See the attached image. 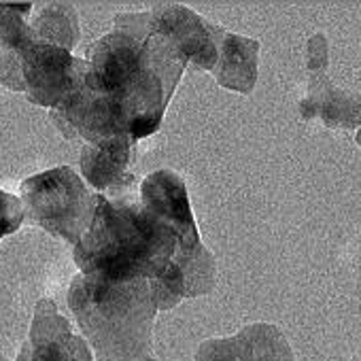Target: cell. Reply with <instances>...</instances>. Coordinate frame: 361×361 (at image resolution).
<instances>
[{"label": "cell", "instance_id": "21", "mask_svg": "<svg viewBox=\"0 0 361 361\" xmlns=\"http://www.w3.org/2000/svg\"><path fill=\"white\" fill-rule=\"evenodd\" d=\"M0 361H9V359L7 357H0Z\"/></svg>", "mask_w": 361, "mask_h": 361}, {"label": "cell", "instance_id": "12", "mask_svg": "<svg viewBox=\"0 0 361 361\" xmlns=\"http://www.w3.org/2000/svg\"><path fill=\"white\" fill-rule=\"evenodd\" d=\"M300 115L306 121L319 119L327 128L353 130L361 126V94L338 90L327 75H310L308 94L300 102Z\"/></svg>", "mask_w": 361, "mask_h": 361}, {"label": "cell", "instance_id": "14", "mask_svg": "<svg viewBox=\"0 0 361 361\" xmlns=\"http://www.w3.org/2000/svg\"><path fill=\"white\" fill-rule=\"evenodd\" d=\"M30 24V37L41 43H49L73 51L81 39L77 9L68 3H45L35 5Z\"/></svg>", "mask_w": 361, "mask_h": 361}, {"label": "cell", "instance_id": "8", "mask_svg": "<svg viewBox=\"0 0 361 361\" xmlns=\"http://www.w3.org/2000/svg\"><path fill=\"white\" fill-rule=\"evenodd\" d=\"M138 198L151 217L174 232L176 247H194L202 243L185 180L174 170L161 168L147 174L138 185Z\"/></svg>", "mask_w": 361, "mask_h": 361}, {"label": "cell", "instance_id": "1", "mask_svg": "<svg viewBox=\"0 0 361 361\" xmlns=\"http://www.w3.org/2000/svg\"><path fill=\"white\" fill-rule=\"evenodd\" d=\"M85 87L113 100L134 140L153 136L183 77L185 60L149 28V11L119 13L87 51Z\"/></svg>", "mask_w": 361, "mask_h": 361}, {"label": "cell", "instance_id": "17", "mask_svg": "<svg viewBox=\"0 0 361 361\" xmlns=\"http://www.w3.org/2000/svg\"><path fill=\"white\" fill-rule=\"evenodd\" d=\"M24 221H26V215H24V204L20 196H13L9 192L0 190V240L18 232Z\"/></svg>", "mask_w": 361, "mask_h": 361}, {"label": "cell", "instance_id": "19", "mask_svg": "<svg viewBox=\"0 0 361 361\" xmlns=\"http://www.w3.org/2000/svg\"><path fill=\"white\" fill-rule=\"evenodd\" d=\"M138 361H157L153 355H147V357H142V359H138Z\"/></svg>", "mask_w": 361, "mask_h": 361}, {"label": "cell", "instance_id": "16", "mask_svg": "<svg viewBox=\"0 0 361 361\" xmlns=\"http://www.w3.org/2000/svg\"><path fill=\"white\" fill-rule=\"evenodd\" d=\"M153 298L157 304V310H172L176 304L188 300V289H185V276L180 268L170 262L164 272H159L155 279H149Z\"/></svg>", "mask_w": 361, "mask_h": 361}, {"label": "cell", "instance_id": "15", "mask_svg": "<svg viewBox=\"0 0 361 361\" xmlns=\"http://www.w3.org/2000/svg\"><path fill=\"white\" fill-rule=\"evenodd\" d=\"M172 262L180 268V272L185 276L188 298L207 295L215 289V281H217L215 255L202 243L194 247H176Z\"/></svg>", "mask_w": 361, "mask_h": 361}, {"label": "cell", "instance_id": "6", "mask_svg": "<svg viewBox=\"0 0 361 361\" xmlns=\"http://www.w3.org/2000/svg\"><path fill=\"white\" fill-rule=\"evenodd\" d=\"M149 28L164 39L185 64L213 73L219 60V47L226 30L185 5H153L149 9Z\"/></svg>", "mask_w": 361, "mask_h": 361}, {"label": "cell", "instance_id": "18", "mask_svg": "<svg viewBox=\"0 0 361 361\" xmlns=\"http://www.w3.org/2000/svg\"><path fill=\"white\" fill-rule=\"evenodd\" d=\"M306 66L310 75H325L329 66V54H327V39L319 32L310 37L306 45Z\"/></svg>", "mask_w": 361, "mask_h": 361}, {"label": "cell", "instance_id": "2", "mask_svg": "<svg viewBox=\"0 0 361 361\" xmlns=\"http://www.w3.org/2000/svg\"><path fill=\"white\" fill-rule=\"evenodd\" d=\"M174 251V232L142 209L134 190L117 196L98 194L94 219L73 247V259L79 274L130 281L155 279Z\"/></svg>", "mask_w": 361, "mask_h": 361}, {"label": "cell", "instance_id": "11", "mask_svg": "<svg viewBox=\"0 0 361 361\" xmlns=\"http://www.w3.org/2000/svg\"><path fill=\"white\" fill-rule=\"evenodd\" d=\"M196 361H293L287 336L272 323H251L230 338H209Z\"/></svg>", "mask_w": 361, "mask_h": 361}, {"label": "cell", "instance_id": "20", "mask_svg": "<svg viewBox=\"0 0 361 361\" xmlns=\"http://www.w3.org/2000/svg\"><path fill=\"white\" fill-rule=\"evenodd\" d=\"M357 145H359V147H361V130H359V132H357Z\"/></svg>", "mask_w": 361, "mask_h": 361}, {"label": "cell", "instance_id": "7", "mask_svg": "<svg viewBox=\"0 0 361 361\" xmlns=\"http://www.w3.org/2000/svg\"><path fill=\"white\" fill-rule=\"evenodd\" d=\"M136 166L138 140L128 134L81 147L79 174L96 194L117 196L138 190Z\"/></svg>", "mask_w": 361, "mask_h": 361}, {"label": "cell", "instance_id": "13", "mask_svg": "<svg viewBox=\"0 0 361 361\" xmlns=\"http://www.w3.org/2000/svg\"><path fill=\"white\" fill-rule=\"evenodd\" d=\"M257 41L226 32L219 47V60L213 68L217 83L238 94H251L257 83Z\"/></svg>", "mask_w": 361, "mask_h": 361}, {"label": "cell", "instance_id": "4", "mask_svg": "<svg viewBox=\"0 0 361 361\" xmlns=\"http://www.w3.org/2000/svg\"><path fill=\"white\" fill-rule=\"evenodd\" d=\"M20 200L28 224L64 238L73 247L87 232L98 207V194L68 166H56L24 178Z\"/></svg>", "mask_w": 361, "mask_h": 361}, {"label": "cell", "instance_id": "3", "mask_svg": "<svg viewBox=\"0 0 361 361\" xmlns=\"http://www.w3.org/2000/svg\"><path fill=\"white\" fill-rule=\"evenodd\" d=\"M68 308L96 361H138L153 355L157 304L149 279L77 274L68 289Z\"/></svg>", "mask_w": 361, "mask_h": 361}, {"label": "cell", "instance_id": "5", "mask_svg": "<svg viewBox=\"0 0 361 361\" xmlns=\"http://www.w3.org/2000/svg\"><path fill=\"white\" fill-rule=\"evenodd\" d=\"M87 62L73 51L35 41L32 37L18 49V92L30 102L56 109L85 85Z\"/></svg>", "mask_w": 361, "mask_h": 361}, {"label": "cell", "instance_id": "9", "mask_svg": "<svg viewBox=\"0 0 361 361\" xmlns=\"http://www.w3.org/2000/svg\"><path fill=\"white\" fill-rule=\"evenodd\" d=\"M51 121L66 140H81L83 145H96L128 134L113 100L85 85L66 102L51 109Z\"/></svg>", "mask_w": 361, "mask_h": 361}, {"label": "cell", "instance_id": "10", "mask_svg": "<svg viewBox=\"0 0 361 361\" xmlns=\"http://www.w3.org/2000/svg\"><path fill=\"white\" fill-rule=\"evenodd\" d=\"M16 361H94V350L73 331V323L58 312L56 302L43 298L35 306L28 340Z\"/></svg>", "mask_w": 361, "mask_h": 361}]
</instances>
